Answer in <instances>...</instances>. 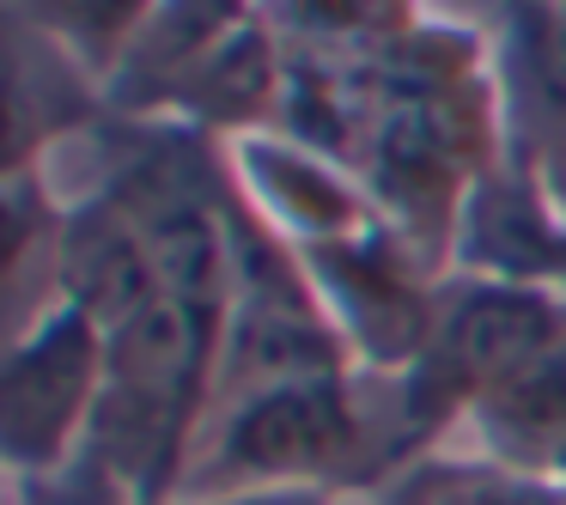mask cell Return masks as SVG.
Listing matches in <instances>:
<instances>
[{"label": "cell", "instance_id": "6", "mask_svg": "<svg viewBox=\"0 0 566 505\" xmlns=\"http://www.w3.org/2000/svg\"><path fill=\"white\" fill-rule=\"evenodd\" d=\"M62 196H67V213H62V238H55L50 298L86 311V317L111 335L165 293L159 269H153V250H147V238H140L135 213L116 196H104V189H92V183L62 189Z\"/></svg>", "mask_w": 566, "mask_h": 505}, {"label": "cell", "instance_id": "2", "mask_svg": "<svg viewBox=\"0 0 566 505\" xmlns=\"http://www.w3.org/2000/svg\"><path fill=\"white\" fill-rule=\"evenodd\" d=\"M111 378V335L86 311L50 298L13 329L0 366V469L50 481L80 456Z\"/></svg>", "mask_w": 566, "mask_h": 505}, {"label": "cell", "instance_id": "14", "mask_svg": "<svg viewBox=\"0 0 566 505\" xmlns=\"http://www.w3.org/2000/svg\"><path fill=\"white\" fill-rule=\"evenodd\" d=\"M184 505H371L329 487H281V493H238V499H184Z\"/></svg>", "mask_w": 566, "mask_h": 505}, {"label": "cell", "instance_id": "11", "mask_svg": "<svg viewBox=\"0 0 566 505\" xmlns=\"http://www.w3.org/2000/svg\"><path fill=\"white\" fill-rule=\"evenodd\" d=\"M256 13L293 55L371 62L420 19H432V0H256Z\"/></svg>", "mask_w": 566, "mask_h": 505}, {"label": "cell", "instance_id": "7", "mask_svg": "<svg viewBox=\"0 0 566 505\" xmlns=\"http://www.w3.org/2000/svg\"><path fill=\"white\" fill-rule=\"evenodd\" d=\"M505 152L542 165L566 196V0H512L493 25Z\"/></svg>", "mask_w": 566, "mask_h": 505}, {"label": "cell", "instance_id": "9", "mask_svg": "<svg viewBox=\"0 0 566 505\" xmlns=\"http://www.w3.org/2000/svg\"><path fill=\"white\" fill-rule=\"evenodd\" d=\"M451 444L566 487V341L530 359L517 378H505L463 420V432Z\"/></svg>", "mask_w": 566, "mask_h": 505}, {"label": "cell", "instance_id": "4", "mask_svg": "<svg viewBox=\"0 0 566 505\" xmlns=\"http://www.w3.org/2000/svg\"><path fill=\"white\" fill-rule=\"evenodd\" d=\"M451 274L566 298V196L542 165L500 152V165L475 177L457 220Z\"/></svg>", "mask_w": 566, "mask_h": 505}, {"label": "cell", "instance_id": "8", "mask_svg": "<svg viewBox=\"0 0 566 505\" xmlns=\"http://www.w3.org/2000/svg\"><path fill=\"white\" fill-rule=\"evenodd\" d=\"M281 92H286V43L269 31V19L250 13L184 86L165 98L159 123H184L196 135H213L220 147L244 135H262L281 116Z\"/></svg>", "mask_w": 566, "mask_h": 505}, {"label": "cell", "instance_id": "10", "mask_svg": "<svg viewBox=\"0 0 566 505\" xmlns=\"http://www.w3.org/2000/svg\"><path fill=\"white\" fill-rule=\"evenodd\" d=\"M250 13H256V0H159L147 31H140L135 50L116 67V80L104 86L111 116H159L165 98H171Z\"/></svg>", "mask_w": 566, "mask_h": 505}, {"label": "cell", "instance_id": "15", "mask_svg": "<svg viewBox=\"0 0 566 505\" xmlns=\"http://www.w3.org/2000/svg\"><path fill=\"white\" fill-rule=\"evenodd\" d=\"M432 13L463 19V25H481V31H493L505 13H512V0H432Z\"/></svg>", "mask_w": 566, "mask_h": 505}, {"label": "cell", "instance_id": "3", "mask_svg": "<svg viewBox=\"0 0 566 505\" xmlns=\"http://www.w3.org/2000/svg\"><path fill=\"white\" fill-rule=\"evenodd\" d=\"M298 256L359 371H408L427 354L451 274L432 269L408 238H396L378 220L354 238L298 250Z\"/></svg>", "mask_w": 566, "mask_h": 505}, {"label": "cell", "instance_id": "5", "mask_svg": "<svg viewBox=\"0 0 566 505\" xmlns=\"http://www.w3.org/2000/svg\"><path fill=\"white\" fill-rule=\"evenodd\" d=\"M226 159H232V177L244 189V201L293 250H317V244H335V238H354L366 225H378V208H371L359 171L298 147L281 128L232 140Z\"/></svg>", "mask_w": 566, "mask_h": 505}, {"label": "cell", "instance_id": "13", "mask_svg": "<svg viewBox=\"0 0 566 505\" xmlns=\"http://www.w3.org/2000/svg\"><path fill=\"white\" fill-rule=\"evenodd\" d=\"M371 505H566V487L475 456L463 444H444L427 463L402 469Z\"/></svg>", "mask_w": 566, "mask_h": 505}, {"label": "cell", "instance_id": "12", "mask_svg": "<svg viewBox=\"0 0 566 505\" xmlns=\"http://www.w3.org/2000/svg\"><path fill=\"white\" fill-rule=\"evenodd\" d=\"M153 7L159 0H13V19L104 92L135 38L147 31Z\"/></svg>", "mask_w": 566, "mask_h": 505}, {"label": "cell", "instance_id": "1", "mask_svg": "<svg viewBox=\"0 0 566 505\" xmlns=\"http://www.w3.org/2000/svg\"><path fill=\"white\" fill-rule=\"evenodd\" d=\"M359 463H366L359 371L274 383V390L238 396L208 414L177 505L281 487H329L359 499Z\"/></svg>", "mask_w": 566, "mask_h": 505}]
</instances>
